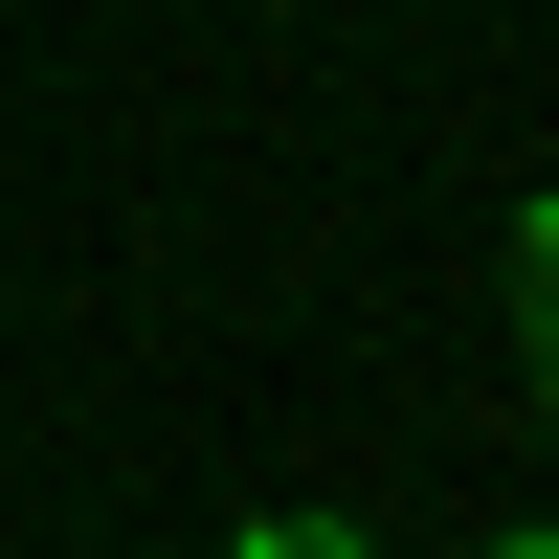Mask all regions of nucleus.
I'll return each mask as SVG.
<instances>
[{"mask_svg": "<svg viewBox=\"0 0 559 559\" xmlns=\"http://www.w3.org/2000/svg\"><path fill=\"white\" fill-rule=\"evenodd\" d=\"M515 358H537V403H559V202H515Z\"/></svg>", "mask_w": 559, "mask_h": 559, "instance_id": "1", "label": "nucleus"}]
</instances>
